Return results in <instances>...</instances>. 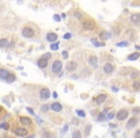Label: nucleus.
Wrapping results in <instances>:
<instances>
[{
  "instance_id": "4be33fe9",
  "label": "nucleus",
  "mask_w": 140,
  "mask_h": 138,
  "mask_svg": "<svg viewBox=\"0 0 140 138\" xmlns=\"http://www.w3.org/2000/svg\"><path fill=\"white\" fill-rule=\"evenodd\" d=\"M132 86H133V89H134V90H136V91H137V90H140V82L135 81Z\"/></svg>"
},
{
  "instance_id": "72a5a7b5",
  "label": "nucleus",
  "mask_w": 140,
  "mask_h": 138,
  "mask_svg": "<svg viewBox=\"0 0 140 138\" xmlns=\"http://www.w3.org/2000/svg\"><path fill=\"white\" fill-rule=\"evenodd\" d=\"M26 109H27V111H28V112H29V113H31L32 115H35V112L33 111V109H31L30 107H27Z\"/></svg>"
},
{
  "instance_id": "bb28decb",
  "label": "nucleus",
  "mask_w": 140,
  "mask_h": 138,
  "mask_svg": "<svg viewBox=\"0 0 140 138\" xmlns=\"http://www.w3.org/2000/svg\"><path fill=\"white\" fill-rule=\"evenodd\" d=\"M72 136H73V138H76V137H79V138H80L82 135H81V133H80L79 131H76V132H74V133L72 134Z\"/></svg>"
},
{
  "instance_id": "ddd939ff",
  "label": "nucleus",
  "mask_w": 140,
  "mask_h": 138,
  "mask_svg": "<svg viewBox=\"0 0 140 138\" xmlns=\"http://www.w3.org/2000/svg\"><path fill=\"white\" fill-rule=\"evenodd\" d=\"M104 70H105V72L106 73H111L113 71V66L111 65L110 63H106L105 64V66H104Z\"/></svg>"
},
{
  "instance_id": "f704fd0d",
  "label": "nucleus",
  "mask_w": 140,
  "mask_h": 138,
  "mask_svg": "<svg viewBox=\"0 0 140 138\" xmlns=\"http://www.w3.org/2000/svg\"><path fill=\"white\" fill-rule=\"evenodd\" d=\"M134 137H136V138H140V130H137V131L135 132Z\"/></svg>"
},
{
  "instance_id": "c756f323",
  "label": "nucleus",
  "mask_w": 140,
  "mask_h": 138,
  "mask_svg": "<svg viewBox=\"0 0 140 138\" xmlns=\"http://www.w3.org/2000/svg\"><path fill=\"white\" fill-rule=\"evenodd\" d=\"M42 58H44V59H47V60H49V59L51 58V54H50V53H46V54H44L43 56H42Z\"/></svg>"
},
{
  "instance_id": "ea45409f",
  "label": "nucleus",
  "mask_w": 140,
  "mask_h": 138,
  "mask_svg": "<svg viewBox=\"0 0 140 138\" xmlns=\"http://www.w3.org/2000/svg\"><path fill=\"white\" fill-rule=\"evenodd\" d=\"M112 90H113V91H115V92H117V91H118V88H117V87H115V86H113V87H112Z\"/></svg>"
},
{
  "instance_id": "58836bf2",
  "label": "nucleus",
  "mask_w": 140,
  "mask_h": 138,
  "mask_svg": "<svg viewBox=\"0 0 140 138\" xmlns=\"http://www.w3.org/2000/svg\"><path fill=\"white\" fill-rule=\"evenodd\" d=\"M136 76H138V73H133V74L132 75V78L134 79V78H136Z\"/></svg>"
},
{
  "instance_id": "aec40b11",
  "label": "nucleus",
  "mask_w": 140,
  "mask_h": 138,
  "mask_svg": "<svg viewBox=\"0 0 140 138\" xmlns=\"http://www.w3.org/2000/svg\"><path fill=\"white\" fill-rule=\"evenodd\" d=\"M15 80H16V76H15V75H12V74H11V75L6 79V81L9 82V84H11V82H12Z\"/></svg>"
},
{
  "instance_id": "6ab92c4d",
  "label": "nucleus",
  "mask_w": 140,
  "mask_h": 138,
  "mask_svg": "<svg viewBox=\"0 0 140 138\" xmlns=\"http://www.w3.org/2000/svg\"><path fill=\"white\" fill-rule=\"evenodd\" d=\"M97 61H98V60H97V58L95 57V56H92V57H90L89 58V62L93 65V66H97Z\"/></svg>"
},
{
  "instance_id": "412c9836",
  "label": "nucleus",
  "mask_w": 140,
  "mask_h": 138,
  "mask_svg": "<svg viewBox=\"0 0 140 138\" xmlns=\"http://www.w3.org/2000/svg\"><path fill=\"white\" fill-rule=\"evenodd\" d=\"M8 43H9V41H8V39H6V38H2L1 41H0V44H1L2 47L8 46Z\"/></svg>"
},
{
  "instance_id": "9d476101",
  "label": "nucleus",
  "mask_w": 140,
  "mask_h": 138,
  "mask_svg": "<svg viewBox=\"0 0 140 138\" xmlns=\"http://www.w3.org/2000/svg\"><path fill=\"white\" fill-rule=\"evenodd\" d=\"M51 108L54 110V111L59 112V111H61V110L62 109V106L60 103H53L51 105Z\"/></svg>"
},
{
  "instance_id": "37998d69",
  "label": "nucleus",
  "mask_w": 140,
  "mask_h": 138,
  "mask_svg": "<svg viewBox=\"0 0 140 138\" xmlns=\"http://www.w3.org/2000/svg\"><path fill=\"white\" fill-rule=\"evenodd\" d=\"M135 48L138 49V50H140V47H139V46H135Z\"/></svg>"
},
{
  "instance_id": "a19ab883",
  "label": "nucleus",
  "mask_w": 140,
  "mask_h": 138,
  "mask_svg": "<svg viewBox=\"0 0 140 138\" xmlns=\"http://www.w3.org/2000/svg\"><path fill=\"white\" fill-rule=\"evenodd\" d=\"M53 97H55V98H57V97H58V95H57V93H54V94H53Z\"/></svg>"
},
{
  "instance_id": "c85d7f7f",
  "label": "nucleus",
  "mask_w": 140,
  "mask_h": 138,
  "mask_svg": "<svg viewBox=\"0 0 140 138\" xmlns=\"http://www.w3.org/2000/svg\"><path fill=\"white\" fill-rule=\"evenodd\" d=\"M58 45H59V43H56V44H52V45H51V49H52V50H58V49H59Z\"/></svg>"
},
{
  "instance_id": "1a4fd4ad",
  "label": "nucleus",
  "mask_w": 140,
  "mask_h": 138,
  "mask_svg": "<svg viewBox=\"0 0 140 138\" xmlns=\"http://www.w3.org/2000/svg\"><path fill=\"white\" fill-rule=\"evenodd\" d=\"M136 125H137V119L134 118V117H132V118H131V119L129 120L127 127H128V129H132V128L135 127Z\"/></svg>"
},
{
  "instance_id": "a211bd4d",
  "label": "nucleus",
  "mask_w": 140,
  "mask_h": 138,
  "mask_svg": "<svg viewBox=\"0 0 140 138\" xmlns=\"http://www.w3.org/2000/svg\"><path fill=\"white\" fill-rule=\"evenodd\" d=\"M131 20H132L133 23H138V22H140V15H137V13H135V15H132V17H131Z\"/></svg>"
},
{
  "instance_id": "2f4dec72",
  "label": "nucleus",
  "mask_w": 140,
  "mask_h": 138,
  "mask_svg": "<svg viewBox=\"0 0 140 138\" xmlns=\"http://www.w3.org/2000/svg\"><path fill=\"white\" fill-rule=\"evenodd\" d=\"M54 19H55L56 21H58V22L61 21V17H60L59 15H55V16H54Z\"/></svg>"
},
{
  "instance_id": "0eeeda50",
  "label": "nucleus",
  "mask_w": 140,
  "mask_h": 138,
  "mask_svg": "<svg viewBox=\"0 0 140 138\" xmlns=\"http://www.w3.org/2000/svg\"><path fill=\"white\" fill-rule=\"evenodd\" d=\"M77 68V63L75 61H69L66 65V69L69 72H73L74 70H76Z\"/></svg>"
},
{
  "instance_id": "b1692460",
  "label": "nucleus",
  "mask_w": 140,
  "mask_h": 138,
  "mask_svg": "<svg viewBox=\"0 0 140 138\" xmlns=\"http://www.w3.org/2000/svg\"><path fill=\"white\" fill-rule=\"evenodd\" d=\"M0 128H1V129H4V130H8V129H9V125H8V123H3V124H1V126H0Z\"/></svg>"
},
{
  "instance_id": "423d86ee",
  "label": "nucleus",
  "mask_w": 140,
  "mask_h": 138,
  "mask_svg": "<svg viewBox=\"0 0 140 138\" xmlns=\"http://www.w3.org/2000/svg\"><path fill=\"white\" fill-rule=\"evenodd\" d=\"M37 65H38L40 68H45V67H47V65H48V60L41 57V58L38 60V61H37Z\"/></svg>"
},
{
  "instance_id": "473e14b6",
  "label": "nucleus",
  "mask_w": 140,
  "mask_h": 138,
  "mask_svg": "<svg viewBox=\"0 0 140 138\" xmlns=\"http://www.w3.org/2000/svg\"><path fill=\"white\" fill-rule=\"evenodd\" d=\"M70 37H71V34H69V33H67V34H65V35L63 36V38H64V39H69Z\"/></svg>"
},
{
  "instance_id": "79ce46f5",
  "label": "nucleus",
  "mask_w": 140,
  "mask_h": 138,
  "mask_svg": "<svg viewBox=\"0 0 140 138\" xmlns=\"http://www.w3.org/2000/svg\"><path fill=\"white\" fill-rule=\"evenodd\" d=\"M111 128H116V125H111V124H110V125H109Z\"/></svg>"
},
{
  "instance_id": "f257e3e1",
  "label": "nucleus",
  "mask_w": 140,
  "mask_h": 138,
  "mask_svg": "<svg viewBox=\"0 0 140 138\" xmlns=\"http://www.w3.org/2000/svg\"><path fill=\"white\" fill-rule=\"evenodd\" d=\"M62 68V63L61 61H54L53 65H52V71L54 73H59Z\"/></svg>"
},
{
  "instance_id": "7c9ffc66",
  "label": "nucleus",
  "mask_w": 140,
  "mask_h": 138,
  "mask_svg": "<svg viewBox=\"0 0 140 138\" xmlns=\"http://www.w3.org/2000/svg\"><path fill=\"white\" fill-rule=\"evenodd\" d=\"M127 45H128V42H126V41H124V42L117 43V46H120V47H122V46H127Z\"/></svg>"
},
{
  "instance_id": "7ed1b4c3",
  "label": "nucleus",
  "mask_w": 140,
  "mask_h": 138,
  "mask_svg": "<svg viewBox=\"0 0 140 138\" xmlns=\"http://www.w3.org/2000/svg\"><path fill=\"white\" fill-rule=\"evenodd\" d=\"M82 27L86 30H92L95 27V22L93 20H86L82 22Z\"/></svg>"
},
{
  "instance_id": "dca6fc26",
  "label": "nucleus",
  "mask_w": 140,
  "mask_h": 138,
  "mask_svg": "<svg viewBox=\"0 0 140 138\" xmlns=\"http://www.w3.org/2000/svg\"><path fill=\"white\" fill-rule=\"evenodd\" d=\"M9 76H10V73L6 70V69H1V70H0V77H1V79L6 80Z\"/></svg>"
},
{
  "instance_id": "e433bc0d",
  "label": "nucleus",
  "mask_w": 140,
  "mask_h": 138,
  "mask_svg": "<svg viewBox=\"0 0 140 138\" xmlns=\"http://www.w3.org/2000/svg\"><path fill=\"white\" fill-rule=\"evenodd\" d=\"M132 112H133V114H136V113H139V112H140V109H139V108H134V109H133V111H132Z\"/></svg>"
},
{
  "instance_id": "a878e982",
  "label": "nucleus",
  "mask_w": 140,
  "mask_h": 138,
  "mask_svg": "<svg viewBox=\"0 0 140 138\" xmlns=\"http://www.w3.org/2000/svg\"><path fill=\"white\" fill-rule=\"evenodd\" d=\"M41 111H42V112H46L47 111V110H48V106L47 105H43L42 106H41Z\"/></svg>"
},
{
  "instance_id": "4468645a",
  "label": "nucleus",
  "mask_w": 140,
  "mask_h": 138,
  "mask_svg": "<svg viewBox=\"0 0 140 138\" xmlns=\"http://www.w3.org/2000/svg\"><path fill=\"white\" fill-rule=\"evenodd\" d=\"M20 122H21L22 125H24V126H28V125H30V124L32 123L31 119L27 118V117H20Z\"/></svg>"
},
{
  "instance_id": "39448f33",
  "label": "nucleus",
  "mask_w": 140,
  "mask_h": 138,
  "mask_svg": "<svg viewBox=\"0 0 140 138\" xmlns=\"http://www.w3.org/2000/svg\"><path fill=\"white\" fill-rule=\"evenodd\" d=\"M22 36L25 37H33V36H34V31H33V29L26 27V28H24V29L22 30Z\"/></svg>"
},
{
  "instance_id": "6e6552de",
  "label": "nucleus",
  "mask_w": 140,
  "mask_h": 138,
  "mask_svg": "<svg viewBox=\"0 0 140 138\" xmlns=\"http://www.w3.org/2000/svg\"><path fill=\"white\" fill-rule=\"evenodd\" d=\"M15 131H16V134L18 135V136H26L27 133H28L27 130L26 129H23V128H18Z\"/></svg>"
},
{
  "instance_id": "4c0bfd02",
  "label": "nucleus",
  "mask_w": 140,
  "mask_h": 138,
  "mask_svg": "<svg viewBox=\"0 0 140 138\" xmlns=\"http://www.w3.org/2000/svg\"><path fill=\"white\" fill-rule=\"evenodd\" d=\"M62 56H63V59H67V52L66 51L62 52Z\"/></svg>"
},
{
  "instance_id": "f03ea898",
  "label": "nucleus",
  "mask_w": 140,
  "mask_h": 138,
  "mask_svg": "<svg viewBox=\"0 0 140 138\" xmlns=\"http://www.w3.org/2000/svg\"><path fill=\"white\" fill-rule=\"evenodd\" d=\"M128 115H129V112L127 111V110H126V109H121V110H119V111L117 112L116 118L118 120H120V121H123V120H125L126 118L128 117Z\"/></svg>"
},
{
  "instance_id": "2eb2a0df",
  "label": "nucleus",
  "mask_w": 140,
  "mask_h": 138,
  "mask_svg": "<svg viewBox=\"0 0 140 138\" xmlns=\"http://www.w3.org/2000/svg\"><path fill=\"white\" fill-rule=\"evenodd\" d=\"M140 57V53L138 52H135V53H132V54H131L130 56H128V60L129 61H135V60H137L138 58Z\"/></svg>"
},
{
  "instance_id": "20e7f679",
  "label": "nucleus",
  "mask_w": 140,
  "mask_h": 138,
  "mask_svg": "<svg viewBox=\"0 0 140 138\" xmlns=\"http://www.w3.org/2000/svg\"><path fill=\"white\" fill-rule=\"evenodd\" d=\"M39 96H40V99L41 100H47V99H49V97H50V91H49V89H47V88L41 89L40 92H39Z\"/></svg>"
},
{
  "instance_id": "393cba45",
  "label": "nucleus",
  "mask_w": 140,
  "mask_h": 138,
  "mask_svg": "<svg viewBox=\"0 0 140 138\" xmlns=\"http://www.w3.org/2000/svg\"><path fill=\"white\" fill-rule=\"evenodd\" d=\"M77 114L80 115L81 117H85V116H86L85 111H82V110H77Z\"/></svg>"
},
{
  "instance_id": "f3484780",
  "label": "nucleus",
  "mask_w": 140,
  "mask_h": 138,
  "mask_svg": "<svg viewBox=\"0 0 140 138\" xmlns=\"http://www.w3.org/2000/svg\"><path fill=\"white\" fill-rule=\"evenodd\" d=\"M110 37V34L107 31H103L100 33V38L101 39H108Z\"/></svg>"
},
{
  "instance_id": "f8f14e48",
  "label": "nucleus",
  "mask_w": 140,
  "mask_h": 138,
  "mask_svg": "<svg viewBox=\"0 0 140 138\" xmlns=\"http://www.w3.org/2000/svg\"><path fill=\"white\" fill-rule=\"evenodd\" d=\"M58 39V36L57 34H54V33H49L47 35V40L50 41V42H54V41H56Z\"/></svg>"
},
{
  "instance_id": "cd10ccee",
  "label": "nucleus",
  "mask_w": 140,
  "mask_h": 138,
  "mask_svg": "<svg viewBox=\"0 0 140 138\" xmlns=\"http://www.w3.org/2000/svg\"><path fill=\"white\" fill-rule=\"evenodd\" d=\"M91 42L96 46V47H99V46H101V44L99 43V42H97V41L95 40V39H91Z\"/></svg>"
},
{
  "instance_id": "5701e85b",
  "label": "nucleus",
  "mask_w": 140,
  "mask_h": 138,
  "mask_svg": "<svg viewBox=\"0 0 140 138\" xmlns=\"http://www.w3.org/2000/svg\"><path fill=\"white\" fill-rule=\"evenodd\" d=\"M106 119L107 118H106V116H105L104 113H100L99 116H98V120H99V121H105Z\"/></svg>"
},
{
  "instance_id": "9b49d317",
  "label": "nucleus",
  "mask_w": 140,
  "mask_h": 138,
  "mask_svg": "<svg viewBox=\"0 0 140 138\" xmlns=\"http://www.w3.org/2000/svg\"><path fill=\"white\" fill-rule=\"evenodd\" d=\"M107 96L106 94H101V95H99V96L97 97L96 102H97L98 105H101V104H103V103L107 100Z\"/></svg>"
},
{
  "instance_id": "c9c22d12",
  "label": "nucleus",
  "mask_w": 140,
  "mask_h": 138,
  "mask_svg": "<svg viewBox=\"0 0 140 138\" xmlns=\"http://www.w3.org/2000/svg\"><path fill=\"white\" fill-rule=\"evenodd\" d=\"M113 117H114V113H113V112H111V113H109V114H108L107 119H112Z\"/></svg>"
}]
</instances>
